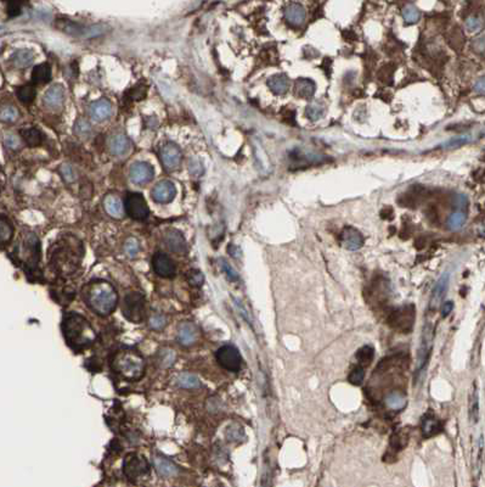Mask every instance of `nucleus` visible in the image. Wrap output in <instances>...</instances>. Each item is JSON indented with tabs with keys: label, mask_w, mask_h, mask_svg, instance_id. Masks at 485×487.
Instances as JSON below:
<instances>
[{
	"label": "nucleus",
	"mask_w": 485,
	"mask_h": 487,
	"mask_svg": "<svg viewBox=\"0 0 485 487\" xmlns=\"http://www.w3.org/2000/svg\"><path fill=\"white\" fill-rule=\"evenodd\" d=\"M112 368L126 380H139L145 372V360L134 351H122L115 356Z\"/></svg>",
	"instance_id": "obj_3"
},
{
	"label": "nucleus",
	"mask_w": 485,
	"mask_h": 487,
	"mask_svg": "<svg viewBox=\"0 0 485 487\" xmlns=\"http://www.w3.org/2000/svg\"><path fill=\"white\" fill-rule=\"evenodd\" d=\"M122 313L132 323H141L145 318V297L140 293H129L123 301Z\"/></svg>",
	"instance_id": "obj_4"
},
{
	"label": "nucleus",
	"mask_w": 485,
	"mask_h": 487,
	"mask_svg": "<svg viewBox=\"0 0 485 487\" xmlns=\"http://www.w3.org/2000/svg\"><path fill=\"white\" fill-rule=\"evenodd\" d=\"M75 132L79 135H87L89 132H90V125H89L88 121H85L83 118H79L77 122H75Z\"/></svg>",
	"instance_id": "obj_47"
},
{
	"label": "nucleus",
	"mask_w": 485,
	"mask_h": 487,
	"mask_svg": "<svg viewBox=\"0 0 485 487\" xmlns=\"http://www.w3.org/2000/svg\"><path fill=\"white\" fill-rule=\"evenodd\" d=\"M470 141V137H458L455 139H451V140L448 141V143L444 144V148L446 149H452V148H457L461 147V145L467 144Z\"/></svg>",
	"instance_id": "obj_50"
},
{
	"label": "nucleus",
	"mask_w": 485,
	"mask_h": 487,
	"mask_svg": "<svg viewBox=\"0 0 485 487\" xmlns=\"http://www.w3.org/2000/svg\"><path fill=\"white\" fill-rule=\"evenodd\" d=\"M285 20H286L291 26L293 27H300L305 22L307 18V11L303 5L298 4V3H290L284 11Z\"/></svg>",
	"instance_id": "obj_15"
},
{
	"label": "nucleus",
	"mask_w": 485,
	"mask_h": 487,
	"mask_svg": "<svg viewBox=\"0 0 485 487\" xmlns=\"http://www.w3.org/2000/svg\"><path fill=\"white\" fill-rule=\"evenodd\" d=\"M189 169H190V173L195 177L201 176L202 173H203V166H202L201 161L197 159H193L192 161H190Z\"/></svg>",
	"instance_id": "obj_48"
},
{
	"label": "nucleus",
	"mask_w": 485,
	"mask_h": 487,
	"mask_svg": "<svg viewBox=\"0 0 485 487\" xmlns=\"http://www.w3.org/2000/svg\"><path fill=\"white\" fill-rule=\"evenodd\" d=\"M104 206L111 217L120 218L123 216V204L116 195H107L104 200Z\"/></svg>",
	"instance_id": "obj_23"
},
{
	"label": "nucleus",
	"mask_w": 485,
	"mask_h": 487,
	"mask_svg": "<svg viewBox=\"0 0 485 487\" xmlns=\"http://www.w3.org/2000/svg\"><path fill=\"white\" fill-rule=\"evenodd\" d=\"M14 234V228L11 223L4 217L0 216V245L9 242Z\"/></svg>",
	"instance_id": "obj_33"
},
{
	"label": "nucleus",
	"mask_w": 485,
	"mask_h": 487,
	"mask_svg": "<svg viewBox=\"0 0 485 487\" xmlns=\"http://www.w3.org/2000/svg\"><path fill=\"white\" fill-rule=\"evenodd\" d=\"M373 353H375V351H373L372 347L369 346V345H366V346H363L359 351H358L356 358L360 362V364L367 366L370 364L371 360L373 359Z\"/></svg>",
	"instance_id": "obj_37"
},
{
	"label": "nucleus",
	"mask_w": 485,
	"mask_h": 487,
	"mask_svg": "<svg viewBox=\"0 0 485 487\" xmlns=\"http://www.w3.org/2000/svg\"><path fill=\"white\" fill-rule=\"evenodd\" d=\"M341 243L349 251H356L364 245V236L353 227H345L341 234Z\"/></svg>",
	"instance_id": "obj_13"
},
{
	"label": "nucleus",
	"mask_w": 485,
	"mask_h": 487,
	"mask_svg": "<svg viewBox=\"0 0 485 487\" xmlns=\"http://www.w3.org/2000/svg\"><path fill=\"white\" fill-rule=\"evenodd\" d=\"M176 195L175 185L170 180H162L157 183L155 188L152 189L151 196L158 204H168L172 202Z\"/></svg>",
	"instance_id": "obj_10"
},
{
	"label": "nucleus",
	"mask_w": 485,
	"mask_h": 487,
	"mask_svg": "<svg viewBox=\"0 0 485 487\" xmlns=\"http://www.w3.org/2000/svg\"><path fill=\"white\" fill-rule=\"evenodd\" d=\"M227 251H229V254L233 256V257H239L240 254H241L240 249L235 245H230L229 249H227Z\"/></svg>",
	"instance_id": "obj_57"
},
{
	"label": "nucleus",
	"mask_w": 485,
	"mask_h": 487,
	"mask_svg": "<svg viewBox=\"0 0 485 487\" xmlns=\"http://www.w3.org/2000/svg\"><path fill=\"white\" fill-rule=\"evenodd\" d=\"M154 463H155V468H156L157 473L160 474L161 476L170 477L177 474V467L173 463V461L167 459V458L156 457L155 458Z\"/></svg>",
	"instance_id": "obj_22"
},
{
	"label": "nucleus",
	"mask_w": 485,
	"mask_h": 487,
	"mask_svg": "<svg viewBox=\"0 0 485 487\" xmlns=\"http://www.w3.org/2000/svg\"><path fill=\"white\" fill-rule=\"evenodd\" d=\"M226 437L230 441H240L243 437V429L239 425H231L226 430Z\"/></svg>",
	"instance_id": "obj_45"
},
{
	"label": "nucleus",
	"mask_w": 485,
	"mask_h": 487,
	"mask_svg": "<svg viewBox=\"0 0 485 487\" xmlns=\"http://www.w3.org/2000/svg\"><path fill=\"white\" fill-rule=\"evenodd\" d=\"M62 333L66 343L75 351L88 349L96 340L94 328L78 313H67L63 317Z\"/></svg>",
	"instance_id": "obj_2"
},
{
	"label": "nucleus",
	"mask_w": 485,
	"mask_h": 487,
	"mask_svg": "<svg viewBox=\"0 0 485 487\" xmlns=\"http://www.w3.org/2000/svg\"><path fill=\"white\" fill-rule=\"evenodd\" d=\"M18 112L15 107L12 106H6L4 109L0 111V119L4 122H12L17 118Z\"/></svg>",
	"instance_id": "obj_43"
},
{
	"label": "nucleus",
	"mask_w": 485,
	"mask_h": 487,
	"mask_svg": "<svg viewBox=\"0 0 485 487\" xmlns=\"http://www.w3.org/2000/svg\"><path fill=\"white\" fill-rule=\"evenodd\" d=\"M36 88L31 84L23 85V87H20L17 89V96L22 103H32V101L34 100V98H36Z\"/></svg>",
	"instance_id": "obj_35"
},
{
	"label": "nucleus",
	"mask_w": 485,
	"mask_h": 487,
	"mask_svg": "<svg viewBox=\"0 0 485 487\" xmlns=\"http://www.w3.org/2000/svg\"><path fill=\"white\" fill-rule=\"evenodd\" d=\"M364 376H365V372H364L363 367H356L353 372L349 374V381L353 385H360L364 380Z\"/></svg>",
	"instance_id": "obj_46"
},
{
	"label": "nucleus",
	"mask_w": 485,
	"mask_h": 487,
	"mask_svg": "<svg viewBox=\"0 0 485 487\" xmlns=\"http://www.w3.org/2000/svg\"><path fill=\"white\" fill-rule=\"evenodd\" d=\"M83 299L88 307L99 315H110L115 312L118 295L115 287L105 280H95L83 290Z\"/></svg>",
	"instance_id": "obj_1"
},
{
	"label": "nucleus",
	"mask_w": 485,
	"mask_h": 487,
	"mask_svg": "<svg viewBox=\"0 0 485 487\" xmlns=\"http://www.w3.org/2000/svg\"><path fill=\"white\" fill-rule=\"evenodd\" d=\"M422 432L424 437H430V436L438 434L439 432L438 420L434 419L433 417H426V418L422 420Z\"/></svg>",
	"instance_id": "obj_32"
},
{
	"label": "nucleus",
	"mask_w": 485,
	"mask_h": 487,
	"mask_svg": "<svg viewBox=\"0 0 485 487\" xmlns=\"http://www.w3.org/2000/svg\"><path fill=\"white\" fill-rule=\"evenodd\" d=\"M406 397L400 392H392L386 397V404L392 410H401L406 406Z\"/></svg>",
	"instance_id": "obj_28"
},
{
	"label": "nucleus",
	"mask_w": 485,
	"mask_h": 487,
	"mask_svg": "<svg viewBox=\"0 0 485 487\" xmlns=\"http://www.w3.org/2000/svg\"><path fill=\"white\" fill-rule=\"evenodd\" d=\"M475 91L479 94L484 93V78H480V80L475 83Z\"/></svg>",
	"instance_id": "obj_58"
},
{
	"label": "nucleus",
	"mask_w": 485,
	"mask_h": 487,
	"mask_svg": "<svg viewBox=\"0 0 485 487\" xmlns=\"http://www.w3.org/2000/svg\"><path fill=\"white\" fill-rule=\"evenodd\" d=\"M5 144L6 147H9L10 149H18L20 147V140H18L17 137L15 135H8L5 138Z\"/></svg>",
	"instance_id": "obj_53"
},
{
	"label": "nucleus",
	"mask_w": 485,
	"mask_h": 487,
	"mask_svg": "<svg viewBox=\"0 0 485 487\" xmlns=\"http://www.w3.org/2000/svg\"><path fill=\"white\" fill-rule=\"evenodd\" d=\"M326 113V106L323 105L321 101H313L310 103L305 109V116L312 121H318V119L322 118Z\"/></svg>",
	"instance_id": "obj_27"
},
{
	"label": "nucleus",
	"mask_w": 485,
	"mask_h": 487,
	"mask_svg": "<svg viewBox=\"0 0 485 487\" xmlns=\"http://www.w3.org/2000/svg\"><path fill=\"white\" fill-rule=\"evenodd\" d=\"M217 360L224 369L229 372H239L242 366V357L234 345H224L217 351Z\"/></svg>",
	"instance_id": "obj_6"
},
{
	"label": "nucleus",
	"mask_w": 485,
	"mask_h": 487,
	"mask_svg": "<svg viewBox=\"0 0 485 487\" xmlns=\"http://www.w3.org/2000/svg\"><path fill=\"white\" fill-rule=\"evenodd\" d=\"M139 250H140V246H139V241L135 238H129L126 240L124 243V251L129 257H135L139 254Z\"/></svg>",
	"instance_id": "obj_41"
},
{
	"label": "nucleus",
	"mask_w": 485,
	"mask_h": 487,
	"mask_svg": "<svg viewBox=\"0 0 485 487\" xmlns=\"http://www.w3.org/2000/svg\"><path fill=\"white\" fill-rule=\"evenodd\" d=\"M150 471V466L146 458L140 454L131 453L125 457L123 463V473L131 481H136Z\"/></svg>",
	"instance_id": "obj_5"
},
{
	"label": "nucleus",
	"mask_w": 485,
	"mask_h": 487,
	"mask_svg": "<svg viewBox=\"0 0 485 487\" xmlns=\"http://www.w3.org/2000/svg\"><path fill=\"white\" fill-rule=\"evenodd\" d=\"M161 159L167 169H175L182 162V151L175 144L168 143L162 149Z\"/></svg>",
	"instance_id": "obj_14"
},
{
	"label": "nucleus",
	"mask_w": 485,
	"mask_h": 487,
	"mask_svg": "<svg viewBox=\"0 0 485 487\" xmlns=\"http://www.w3.org/2000/svg\"><path fill=\"white\" fill-rule=\"evenodd\" d=\"M268 85L274 94L285 95L290 89V80L285 74L274 75L268 80Z\"/></svg>",
	"instance_id": "obj_21"
},
{
	"label": "nucleus",
	"mask_w": 485,
	"mask_h": 487,
	"mask_svg": "<svg viewBox=\"0 0 485 487\" xmlns=\"http://www.w3.org/2000/svg\"><path fill=\"white\" fill-rule=\"evenodd\" d=\"M467 220V216H466L465 212L462 211H456L454 213L450 214L449 220H448V228L450 230H460Z\"/></svg>",
	"instance_id": "obj_34"
},
{
	"label": "nucleus",
	"mask_w": 485,
	"mask_h": 487,
	"mask_svg": "<svg viewBox=\"0 0 485 487\" xmlns=\"http://www.w3.org/2000/svg\"><path fill=\"white\" fill-rule=\"evenodd\" d=\"M112 115V105L107 99L94 101L90 105V116L95 121H104Z\"/></svg>",
	"instance_id": "obj_19"
},
{
	"label": "nucleus",
	"mask_w": 485,
	"mask_h": 487,
	"mask_svg": "<svg viewBox=\"0 0 485 487\" xmlns=\"http://www.w3.org/2000/svg\"><path fill=\"white\" fill-rule=\"evenodd\" d=\"M433 343V327L430 323L424 325L421 336V344L417 350V373L421 372L426 367Z\"/></svg>",
	"instance_id": "obj_9"
},
{
	"label": "nucleus",
	"mask_w": 485,
	"mask_h": 487,
	"mask_svg": "<svg viewBox=\"0 0 485 487\" xmlns=\"http://www.w3.org/2000/svg\"><path fill=\"white\" fill-rule=\"evenodd\" d=\"M52 80V67L49 64H40L32 71V81L34 83H47Z\"/></svg>",
	"instance_id": "obj_26"
},
{
	"label": "nucleus",
	"mask_w": 485,
	"mask_h": 487,
	"mask_svg": "<svg viewBox=\"0 0 485 487\" xmlns=\"http://www.w3.org/2000/svg\"><path fill=\"white\" fill-rule=\"evenodd\" d=\"M124 208L126 214L136 221L145 220V218H147L148 213H150L146 200H145L144 196L139 194V192H133V194H129L126 196Z\"/></svg>",
	"instance_id": "obj_8"
},
{
	"label": "nucleus",
	"mask_w": 485,
	"mask_h": 487,
	"mask_svg": "<svg viewBox=\"0 0 485 487\" xmlns=\"http://www.w3.org/2000/svg\"><path fill=\"white\" fill-rule=\"evenodd\" d=\"M256 159L258 161V164L262 167L264 171H269L270 172V162H269L268 156H266L264 153V149L261 147V144L257 143L256 144Z\"/></svg>",
	"instance_id": "obj_39"
},
{
	"label": "nucleus",
	"mask_w": 485,
	"mask_h": 487,
	"mask_svg": "<svg viewBox=\"0 0 485 487\" xmlns=\"http://www.w3.org/2000/svg\"><path fill=\"white\" fill-rule=\"evenodd\" d=\"M164 243L172 252L175 254H185L186 241L183 234L176 229H169L164 235Z\"/></svg>",
	"instance_id": "obj_17"
},
{
	"label": "nucleus",
	"mask_w": 485,
	"mask_h": 487,
	"mask_svg": "<svg viewBox=\"0 0 485 487\" xmlns=\"http://www.w3.org/2000/svg\"><path fill=\"white\" fill-rule=\"evenodd\" d=\"M154 167L150 163L142 162V161H138V162L133 163L129 171L131 175V179L135 184H145L148 183L154 178Z\"/></svg>",
	"instance_id": "obj_12"
},
{
	"label": "nucleus",
	"mask_w": 485,
	"mask_h": 487,
	"mask_svg": "<svg viewBox=\"0 0 485 487\" xmlns=\"http://www.w3.org/2000/svg\"><path fill=\"white\" fill-rule=\"evenodd\" d=\"M11 60L17 68H24L33 62L34 53L30 49L17 50V52L11 56Z\"/></svg>",
	"instance_id": "obj_25"
},
{
	"label": "nucleus",
	"mask_w": 485,
	"mask_h": 487,
	"mask_svg": "<svg viewBox=\"0 0 485 487\" xmlns=\"http://www.w3.org/2000/svg\"><path fill=\"white\" fill-rule=\"evenodd\" d=\"M129 149H131V140L125 135H117L111 144V151L117 156L126 154Z\"/></svg>",
	"instance_id": "obj_29"
},
{
	"label": "nucleus",
	"mask_w": 485,
	"mask_h": 487,
	"mask_svg": "<svg viewBox=\"0 0 485 487\" xmlns=\"http://www.w3.org/2000/svg\"><path fill=\"white\" fill-rule=\"evenodd\" d=\"M148 325H150V328L154 329V330H162V329L166 328L167 318L162 314H155L150 318Z\"/></svg>",
	"instance_id": "obj_42"
},
{
	"label": "nucleus",
	"mask_w": 485,
	"mask_h": 487,
	"mask_svg": "<svg viewBox=\"0 0 485 487\" xmlns=\"http://www.w3.org/2000/svg\"><path fill=\"white\" fill-rule=\"evenodd\" d=\"M175 352H174L173 350L163 349L160 353V360H158V363H160L161 367H163V368H167V367L173 366V363L175 362Z\"/></svg>",
	"instance_id": "obj_38"
},
{
	"label": "nucleus",
	"mask_w": 485,
	"mask_h": 487,
	"mask_svg": "<svg viewBox=\"0 0 485 487\" xmlns=\"http://www.w3.org/2000/svg\"><path fill=\"white\" fill-rule=\"evenodd\" d=\"M188 280L192 286L199 287V286H202V284L205 283V277H203V274H202V272L193 270V271L189 272Z\"/></svg>",
	"instance_id": "obj_44"
},
{
	"label": "nucleus",
	"mask_w": 485,
	"mask_h": 487,
	"mask_svg": "<svg viewBox=\"0 0 485 487\" xmlns=\"http://www.w3.org/2000/svg\"><path fill=\"white\" fill-rule=\"evenodd\" d=\"M452 308H454V303H452L451 301L444 303L443 307H442V315H443V317H446V315H449L450 313H451Z\"/></svg>",
	"instance_id": "obj_55"
},
{
	"label": "nucleus",
	"mask_w": 485,
	"mask_h": 487,
	"mask_svg": "<svg viewBox=\"0 0 485 487\" xmlns=\"http://www.w3.org/2000/svg\"><path fill=\"white\" fill-rule=\"evenodd\" d=\"M219 264H220L221 270H223L224 273L226 274L227 279L231 280V281L239 280V274H237V272H236L235 270H234L233 267H231L229 262H227L226 260H224V258H220V260H219Z\"/></svg>",
	"instance_id": "obj_40"
},
{
	"label": "nucleus",
	"mask_w": 485,
	"mask_h": 487,
	"mask_svg": "<svg viewBox=\"0 0 485 487\" xmlns=\"http://www.w3.org/2000/svg\"><path fill=\"white\" fill-rule=\"evenodd\" d=\"M8 12L10 16H17V15L21 12L20 6H18L17 4H10L8 8Z\"/></svg>",
	"instance_id": "obj_56"
},
{
	"label": "nucleus",
	"mask_w": 485,
	"mask_h": 487,
	"mask_svg": "<svg viewBox=\"0 0 485 487\" xmlns=\"http://www.w3.org/2000/svg\"><path fill=\"white\" fill-rule=\"evenodd\" d=\"M468 204V199L466 198L464 194H456L454 196V201H452V205L454 207L457 208V210H464L467 206Z\"/></svg>",
	"instance_id": "obj_51"
},
{
	"label": "nucleus",
	"mask_w": 485,
	"mask_h": 487,
	"mask_svg": "<svg viewBox=\"0 0 485 487\" xmlns=\"http://www.w3.org/2000/svg\"><path fill=\"white\" fill-rule=\"evenodd\" d=\"M18 254H20L21 258L27 265H30V267H37L38 261H39L40 257V246L39 240H38V238L33 233H30L26 238H24L23 242H22L20 246V252H18Z\"/></svg>",
	"instance_id": "obj_7"
},
{
	"label": "nucleus",
	"mask_w": 485,
	"mask_h": 487,
	"mask_svg": "<svg viewBox=\"0 0 485 487\" xmlns=\"http://www.w3.org/2000/svg\"><path fill=\"white\" fill-rule=\"evenodd\" d=\"M466 26L470 31H477L478 28L480 27V22L478 18L475 17H470L467 21H466Z\"/></svg>",
	"instance_id": "obj_54"
},
{
	"label": "nucleus",
	"mask_w": 485,
	"mask_h": 487,
	"mask_svg": "<svg viewBox=\"0 0 485 487\" xmlns=\"http://www.w3.org/2000/svg\"><path fill=\"white\" fill-rule=\"evenodd\" d=\"M198 339V329L193 323L184 322L177 328V341L183 346L193 345Z\"/></svg>",
	"instance_id": "obj_16"
},
{
	"label": "nucleus",
	"mask_w": 485,
	"mask_h": 487,
	"mask_svg": "<svg viewBox=\"0 0 485 487\" xmlns=\"http://www.w3.org/2000/svg\"><path fill=\"white\" fill-rule=\"evenodd\" d=\"M152 267H154L155 273L163 278L174 277L176 271L172 258L168 257L167 255L161 254V252H158L152 258Z\"/></svg>",
	"instance_id": "obj_11"
},
{
	"label": "nucleus",
	"mask_w": 485,
	"mask_h": 487,
	"mask_svg": "<svg viewBox=\"0 0 485 487\" xmlns=\"http://www.w3.org/2000/svg\"><path fill=\"white\" fill-rule=\"evenodd\" d=\"M449 273H444L443 276L439 278V280L437 281L436 286H434L432 291V297H430V308H436L443 300L449 286Z\"/></svg>",
	"instance_id": "obj_20"
},
{
	"label": "nucleus",
	"mask_w": 485,
	"mask_h": 487,
	"mask_svg": "<svg viewBox=\"0 0 485 487\" xmlns=\"http://www.w3.org/2000/svg\"><path fill=\"white\" fill-rule=\"evenodd\" d=\"M176 382L180 387L189 388V390H191V388H198L201 386L199 379L196 375L191 374V373H183V374H180L177 376Z\"/></svg>",
	"instance_id": "obj_30"
},
{
	"label": "nucleus",
	"mask_w": 485,
	"mask_h": 487,
	"mask_svg": "<svg viewBox=\"0 0 485 487\" xmlns=\"http://www.w3.org/2000/svg\"><path fill=\"white\" fill-rule=\"evenodd\" d=\"M420 11L415 5H406L404 9H402V17L406 23L412 25L416 23V22L420 20Z\"/></svg>",
	"instance_id": "obj_36"
},
{
	"label": "nucleus",
	"mask_w": 485,
	"mask_h": 487,
	"mask_svg": "<svg viewBox=\"0 0 485 487\" xmlns=\"http://www.w3.org/2000/svg\"><path fill=\"white\" fill-rule=\"evenodd\" d=\"M63 100H65V90L60 84L53 85L44 94V104L49 109H59V107H61Z\"/></svg>",
	"instance_id": "obj_18"
},
{
	"label": "nucleus",
	"mask_w": 485,
	"mask_h": 487,
	"mask_svg": "<svg viewBox=\"0 0 485 487\" xmlns=\"http://www.w3.org/2000/svg\"><path fill=\"white\" fill-rule=\"evenodd\" d=\"M60 172H61L63 179L67 180V182H73L75 179L73 169H72V167L69 166V164H62L61 168H60Z\"/></svg>",
	"instance_id": "obj_49"
},
{
	"label": "nucleus",
	"mask_w": 485,
	"mask_h": 487,
	"mask_svg": "<svg viewBox=\"0 0 485 487\" xmlns=\"http://www.w3.org/2000/svg\"><path fill=\"white\" fill-rule=\"evenodd\" d=\"M22 138L26 143L30 145V147H38L40 143H42L43 135L38 129L36 128H28L24 129V131L21 132Z\"/></svg>",
	"instance_id": "obj_31"
},
{
	"label": "nucleus",
	"mask_w": 485,
	"mask_h": 487,
	"mask_svg": "<svg viewBox=\"0 0 485 487\" xmlns=\"http://www.w3.org/2000/svg\"><path fill=\"white\" fill-rule=\"evenodd\" d=\"M478 418V395L474 394L471 397V419L472 422H475Z\"/></svg>",
	"instance_id": "obj_52"
},
{
	"label": "nucleus",
	"mask_w": 485,
	"mask_h": 487,
	"mask_svg": "<svg viewBox=\"0 0 485 487\" xmlns=\"http://www.w3.org/2000/svg\"><path fill=\"white\" fill-rule=\"evenodd\" d=\"M296 93L299 98H303V99H312L315 94L316 87L315 83L312 80H308V78H299V80L296 81Z\"/></svg>",
	"instance_id": "obj_24"
}]
</instances>
